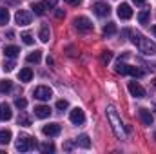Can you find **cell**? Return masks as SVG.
I'll return each mask as SVG.
<instances>
[{"label": "cell", "mask_w": 156, "mask_h": 154, "mask_svg": "<svg viewBox=\"0 0 156 154\" xmlns=\"http://www.w3.org/2000/svg\"><path fill=\"white\" fill-rule=\"evenodd\" d=\"M133 44L140 49V53L147 54V56H154L156 54V44L145 38L142 33H133Z\"/></svg>", "instance_id": "1"}, {"label": "cell", "mask_w": 156, "mask_h": 154, "mask_svg": "<svg viewBox=\"0 0 156 154\" xmlns=\"http://www.w3.org/2000/svg\"><path fill=\"white\" fill-rule=\"evenodd\" d=\"M105 113H107V120H109V123H111V127H113L116 138L122 140V138H123V123H122V120H120V116H118L115 105H109V107L105 109Z\"/></svg>", "instance_id": "2"}, {"label": "cell", "mask_w": 156, "mask_h": 154, "mask_svg": "<svg viewBox=\"0 0 156 154\" xmlns=\"http://www.w3.org/2000/svg\"><path fill=\"white\" fill-rule=\"evenodd\" d=\"M35 145H37L35 138H31V136H27V134H20L15 147H16V151H20V152H27V151H31Z\"/></svg>", "instance_id": "3"}, {"label": "cell", "mask_w": 156, "mask_h": 154, "mask_svg": "<svg viewBox=\"0 0 156 154\" xmlns=\"http://www.w3.org/2000/svg\"><path fill=\"white\" fill-rule=\"evenodd\" d=\"M73 24H75V27H76L80 33H89L93 29V22L87 16H76Z\"/></svg>", "instance_id": "4"}, {"label": "cell", "mask_w": 156, "mask_h": 154, "mask_svg": "<svg viewBox=\"0 0 156 154\" xmlns=\"http://www.w3.org/2000/svg\"><path fill=\"white\" fill-rule=\"evenodd\" d=\"M93 11H94V15L96 16H109L111 15V5L109 4H105V2H94L93 4Z\"/></svg>", "instance_id": "5"}, {"label": "cell", "mask_w": 156, "mask_h": 154, "mask_svg": "<svg viewBox=\"0 0 156 154\" xmlns=\"http://www.w3.org/2000/svg\"><path fill=\"white\" fill-rule=\"evenodd\" d=\"M15 20L18 26H29L31 24V13L26 11V9H18L16 15H15Z\"/></svg>", "instance_id": "6"}, {"label": "cell", "mask_w": 156, "mask_h": 154, "mask_svg": "<svg viewBox=\"0 0 156 154\" xmlns=\"http://www.w3.org/2000/svg\"><path fill=\"white\" fill-rule=\"evenodd\" d=\"M51 96H53V91H51L47 85H38V87L35 89V98H38L42 102L51 100Z\"/></svg>", "instance_id": "7"}, {"label": "cell", "mask_w": 156, "mask_h": 154, "mask_svg": "<svg viewBox=\"0 0 156 154\" xmlns=\"http://www.w3.org/2000/svg\"><path fill=\"white\" fill-rule=\"evenodd\" d=\"M127 89H129V93H131L134 98H144V96H145V89H144L138 82H129Z\"/></svg>", "instance_id": "8"}, {"label": "cell", "mask_w": 156, "mask_h": 154, "mask_svg": "<svg viewBox=\"0 0 156 154\" xmlns=\"http://www.w3.org/2000/svg\"><path fill=\"white\" fill-rule=\"evenodd\" d=\"M60 131H62V127H60V123H49V125H44V129H42V132L45 134V136H58L60 134Z\"/></svg>", "instance_id": "9"}, {"label": "cell", "mask_w": 156, "mask_h": 154, "mask_svg": "<svg viewBox=\"0 0 156 154\" xmlns=\"http://www.w3.org/2000/svg\"><path fill=\"white\" fill-rule=\"evenodd\" d=\"M69 120H71L75 125H82V123L85 121V114H83V111H82L80 107H76V109H73V111H71Z\"/></svg>", "instance_id": "10"}, {"label": "cell", "mask_w": 156, "mask_h": 154, "mask_svg": "<svg viewBox=\"0 0 156 154\" xmlns=\"http://www.w3.org/2000/svg\"><path fill=\"white\" fill-rule=\"evenodd\" d=\"M118 16H120L122 20H129V18L133 16L131 5H129V4H120V5H118Z\"/></svg>", "instance_id": "11"}, {"label": "cell", "mask_w": 156, "mask_h": 154, "mask_svg": "<svg viewBox=\"0 0 156 154\" xmlns=\"http://www.w3.org/2000/svg\"><path fill=\"white\" fill-rule=\"evenodd\" d=\"M138 114H140V120L144 121V125H153L154 118H153V114H151V111H147L145 107H142V109L138 111Z\"/></svg>", "instance_id": "12"}, {"label": "cell", "mask_w": 156, "mask_h": 154, "mask_svg": "<svg viewBox=\"0 0 156 154\" xmlns=\"http://www.w3.org/2000/svg\"><path fill=\"white\" fill-rule=\"evenodd\" d=\"M11 116H13L11 107L7 103H0V121H7V120H11Z\"/></svg>", "instance_id": "13"}, {"label": "cell", "mask_w": 156, "mask_h": 154, "mask_svg": "<svg viewBox=\"0 0 156 154\" xmlns=\"http://www.w3.org/2000/svg\"><path fill=\"white\" fill-rule=\"evenodd\" d=\"M35 116H37V118H42V120H44V118H49V116H51V109H49L47 105H37V107H35Z\"/></svg>", "instance_id": "14"}, {"label": "cell", "mask_w": 156, "mask_h": 154, "mask_svg": "<svg viewBox=\"0 0 156 154\" xmlns=\"http://www.w3.org/2000/svg\"><path fill=\"white\" fill-rule=\"evenodd\" d=\"M18 53H20V49H18L16 45H7V47L4 49L5 58H16V56H18Z\"/></svg>", "instance_id": "15"}, {"label": "cell", "mask_w": 156, "mask_h": 154, "mask_svg": "<svg viewBox=\"0 0 156 154\" xmlns=\"http://www.w3.org/2000/svg\"><path fill=\"white\" fill-rule=\"evenodd\" d=\"M18 78H20V82H31V78H33V71H31L29 67H24V69H20Z\"/></svg>", "instance_id": "16"}, {"label": "cell", "mask_w": 156, "mask_h": 154, "mask_svg": "<svg viewBox=\"0 0 156 154\" xmlns=\"http://www.w3.org/2000/svg\"><path fill=\"white\" fill-rule=\"evenodd\" d=\"M47 7H49V4H47V2H40V4H33V5H31V9H33L37 15H40V16L45 13V9H47Z\"/></svg>", "instance_id": "17"}, {"label": "cell", "mask_w": 156, "mask_h": 154, "mask_svg": "<svg viewBox=\"0 0 156 154\" xmlns=\"http://www.w3.org/2000/svg\"><path fill=\"white\" fill-rule=\"evenodd\" d=\"M115 71H116L118 75H127V73H129V65H127V64H123V62H122V58H120V60L116 62Z\"/></svg>", "instance_id": "18"}, {"label": "cell", "mask_w": 156, "mask_h": 154, "mask_svg": "<svg viewBox=\"0 0 156 154\" xmlns=\"http://www.w3.org/2000/svg\"><path fill=\"white\" fill-rule=\"evenodd\" d=\"M9 142H11V131H7V129L0 131V145H7Z\"/></svg>", "instance_id": "19"}, {"label": "cell", "mask_w": 156, "mask_h": 154, "mask_svg": "<svg viewBox=\"0 0 156 154\" xmlns=\"http://www.w3.org/2000/svg\"><path fill=\"white\" fill-rule=\"evenodd\" d=\"M40 40H42V42H49V38H51V31H49V27H47V26H42V27H40Z\"/></svg>", "instance_id": "20"}, {"label": "cell", "mask_w": 156, "mask_h": 154, "mask_svg": "<svg viewBox=\"0 0 156 154\" xmlns=\"http://www.w3.org/2000/svg\"><path fill=\"white\" fill-rule=\"evenodd\" d=\"M115 33H116V26H115L113 22H109V24L104 26V35H105V37H113Z\"/></svg>", "instance_id": "21"}, {"label": "cell", "mask_w": 156, "mask_h": 154, "mask_svg": "<svg viewBox=\"0 0 156 154\" xmlns=\"http://www.w3.org/2000/svg\"><path fill=\"white\" fill-rule=\"evenodd\" d=\"M11 89H13V82H11V80H2V82H0V93L5 94V93H9Z\"/></svg>", "instance_id": "22"}, {"label": "cell", "mask_w": 156, "mask_h": 154, "mask_svg": "<svg viewBox=\"0 0 156 154\" xmlns=\"http://www.w3.org/2000/svg\"><path fill=\"white\" fill-rule=\"evenodd\" d=\"M149 16H151V11H149V9H144V11L138 13V22H140V24H147Z\"/></svg>", "instance_id": "23"}, {"label": "cell", "mask_w": 156, "mask_h": 154, "mask_svg": "<svg viewBox=\"0 0 156 154\" xmlns=\"http://www.w3.org/2000/svg\"><path fill=\"white\" fill-rule=\"evenodd\" d=\"M78 145L83 147V149H89V147H91V140H89V136H87V134H82V136L78 138Z\"/></svg>", "instance_id": "24"}, {"label": "cell", "mask_w": 156, "mask_h": 154, "mask_svg": "<svg viewBox=\"0 0 156 154\" xmlns=\"http://www.w3.org/2000/svg\"><path fill=\"white\" fill-rule=\"evenodd\" d=\"M40 60H42V53H40V51H35V53L27 54V62H29V64H38Z\"/></svg>", "instance_id": "25"}, {"label": "cell", "mask_w": 156, "mask_h": 154, "mask_svg": "<svg viewBox=\"0 0 156 154\" xmlns=\"http://www.w3.org/2000/svg\"><path fill=\"white\" fill-rule=\"evenodd\" d=\"M9 22V11L5 7H0V26H5Z\"/></svg>", "instance_id": "26"}, {"label": "cell", "mask_w": 156, "mask_h": 154, "mask_svg": "<svg viewBox=\"0 0 156 154\" xmlns=\"http://www.w3.org/2000/svg\"><path fill=\"white\" fill-rule=\"evenodd\" d=\"M111 60H113V53H111V51H104L102 56H100V62H102L104 65H107Z\"/></svg>", "instance_id": "27"}, {"label": "cell", "mask_w": 156, "mask_h": 154, "mask_svg": "<svg viewBox=\"0 0 156 154\" xmlns=\"http://www.w3.org/2000/svg\"><path fill=\"white\" fill-rule=\"evenodd\" d=\"M18 125L29 127V125H31V120H29V116H26V114H20V116H18Z\"/></svg>", "instance_id": "28"}, {"label": "cell", "mask_w": 156, "mask_h": 154, "mask_svg": "<svg viewBox=\"0 0 156 154\" xmlns=\"http://www.w3.org/2000/svg\"><path fill=\"white\" fill-rule=\"evenodd\" d=\"M127 75H133V76L140 78V76H144V71L138 69V67H131V65H129V73H127Z\"/></svg>", "instance_id": "29"}, {"label": "cell", "mask_w": 156, "mask_h": 154, "mask_svg": "<svg viewBox=\"0 0 156 154\" xmlns=\"http://www.w3.org/2000/svg\"><path fill=\"white\" fill-rule=\"evenodd\" d=\"M40 151L42 152H55V145L53 143H42L40 145Z\"/></svg>", "instance_id": "30"}, {"label": "cell", "mask_w": 156, "mask_h": 154, "mask_svg": "<svg viewBox=\"0 0 156 154\" xmlns=\"http://www.w3.org/2000/svg\"><path fill=\"white\" fill-rule=\"evenodd\" d=\"M20 38L24 40V44H26V45H31V44L35 42V40H33V35H31V33H22V37H20Z\"/></svg>", "instance_id": "31"}, {"label": "cell", "mask_w": 156, "mask_h": 154, "mask_svg": "<svg viewBox=\"0 0 156 154\" xmlns=\"http://www.w3.org/2000/svg\"><path fill=\"white\" fill-rule=\"evenodd\" d=\"M13 69H15V62H13V58H11V60H4V71L9 73V71H13Z\"/></svg>", "instance_id": "32"}, {"label": "cell", "mask_w": 156, "mask_h": 154, "mask_svg": "<svg viewBox=\"0 0 156 154\" xmlns=\"http://www.w3.org/2000/svg\"><path fill=\"white\" fill-rule=\"evenodd\" d=\"M15 105H16L18 109H26V107H27V100H26V98H16V100H15Z\"/></svg>", "instance_id": "33"}, {"label": "cell", "mask_w": 156, "mask_h": 154, "mask_svg": "<svg viewBox=\"0 0 156 154\" xmlns=\"http://www.w3.org/2000/svg\"><path fill=\"white\" fill-rule=\"evenodd\" d=\"M67 107H69V103H67L66 100H58V102H56V109H58V111H66Z\"/></svg>", "instance_id": "34"}, {"label": "cell", "mask_w": 156, "mask_h": 154, "mask_svg": "<svg viewBox=\"0 0 156 154\" xmlns=\"http://www.w3.org/2000/svg\"><path fill=\"white\" fill-rule=\"evenodd\" d=\"M64 2H67V4H71V5H76V4H80V0H64Z\"/></svg>", "instance_id": "35"}, {"label": "cell", "mask_w": 156, "mask_h": 154, "mask_svg": "<svg viewBox=\"0 0 156 154\" xmlns=\"http://www.w3.org/2000/svg\"><path fill=\"white\" fill-rule=\"evenodd\" d=\"M133 2H134L136 5H144V4H145V0H133Z\"/></svg>", "instance_id": "36"}, {"label": "cell", "mask_w": 156, "mask_h": 154, "mask_svg": "<svg viewBox=\"0 0 156 154\" xmlns=\"http://www.w3.org/2000/svg\"><path fill=\"white\" fill-rule=\"evenodd\" d=\"M56 16H58V18H62V16H64V11H62V9H58V11H56Z\"/></svg>", "instance_id": "37"}, {"label": "cell", "mask_w": 156, "mask_h": 154, "mask_svg": "<svg viewBox=\"0 0 156 154\" xmlns=\"http://www.w3.org/2000/svg\"><path fill=\"white\" fill-rule=\"evenodd\" d=\"M7 2H9V4H18L20 0H7Z\"/></svg>", "instance_id": "38"}, {"label": "cell", "mask_w": 156, "mask_h": 154, "mask_svg": "<svg viewBox=\"0 0 156 154\" xmlns=\"http://www.w3.org/2000/svg\"><path fill=\"white\" fill-rule=\"evenodd\" d=\"M151 31H153V35L156 37V26H153V29H151Z\"/></svg>", "instance_id": "39"}, {"label": "cell", "mask_w": 156, "mask_h": 154, "mask_svg": "<svg viewBox=\"0 0 156 154\" xmlns=\"http://www.w3.org/2000/svg\"><path fill=\"white\" fill-rule=\"evenodd\" d=\"M153 85H154V87H156V78H154V82H153Z\"/></svg>", "instance_id": "40"}, {"label": "cell", "mask_w": 156, "mask_h": 154, "mask_svg": "<svg viewBox=\"0 0 156 154\" xmlns=\"http://www.w3.org/2000/svg\"><path fill=\"white\" fill-rule=\"evenodd\" d=\"M154 111H156V103H154Z\"/></svg>", "instance_id": "41"}]
</instances>
